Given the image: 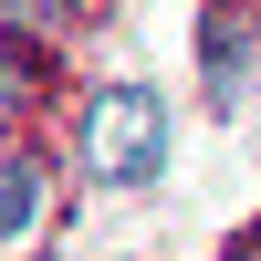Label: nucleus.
<instances>
[{
	"label": "nucleus",
	"instance_id": "obj_1",
	"mask_svg": "<svg viewBox=\"0 0 261 261\" xmlns=\"http://www.w3.org/2000/svg\"><path fill=\"white\" fill-rule=\"evenodd\" d=\"M84 167H94L105 188H146L167 167V105L146 94V84H105L94 115H84Z\"/></svg>",
	"mask_w": 261,
	"mask_h": 261
},
{
	"label": "nucleus",
	"instance_id": "obj_2",
	"mask_svg": "<svg viewBox=\"0 0 261 261\" xmlns=\"http://www.w3.org/2000/svg\"><path fill=\"white\" fill-rule=\"evenodd\" d=\"M42 209H53V167L21 146V157H0V251H21L42 230Z\"/></svg>",
	"mask_w": 261,
	"mask_h": 261
},
{
	"label": "nucleus",
	"instance_id": "obj_3",
	"mask_svg": "<svg viewBox=\"0 0 261 261\" xmlns=\"http://www.w3.org/2000/svg\"><path fill=\"white\" fill-rule=\"evenodd\" d=\"M0 21H63V0H0Z\"/></svg>",
	"mask_w": 261,
	"mask_h": 261
},
{
	"label": "nucleus",
	"instance_id": "obj_4",
	"mask_svg": "<svg viewBox=\"0 0 261 261\" xmlns=\"http://www.w3.org/2000/svg\"><path fill=\"white\" fill-rule=\"evenodd\" d=\"M21 115V84H11V63H0V125H11Z\"/></svg>",
	"mask_w": 261,
	"mask_h": 261
}]
</instances>
